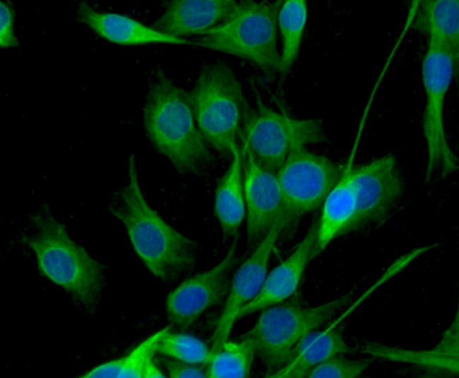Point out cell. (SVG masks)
I'll use <instances>...</instances> for the list:
<instances>
[{
    "label": "cell",
    "instance_id": "8",
    "mask_svg": "<svg viewBox=\"0 0 459 378\" xmlns=\"http://www.w3.org/2000/svg\"><path fill=\"white\" fill-rule=\"evenodd\" d=\"M318 119H298L279 112L257 99L244 111L241 139L256 162L277 174L297 148L327 141Z\"/></svg>",
    "mask_w": 459,
    "mask_h": 378
},
{
    "label": "cell",
    "instance_id": "16",
    "mask_svg": "<svg viewBox=\"0 0 459 378\" xmlns=\"http://www.w3.org/2000/svg\"><path fill=\"white\" fill-rule=\"evenodd\" d=\"M236 2L234 0L171 1L154 21L153 28L177 37L197 35L222 23Z\"/></svg>",
    "mask_w": 459,
    "mask_h": 378
},
{
    "label": "cell",
    "instance_id": "13",
    "mask_svg": "<svg viewBox=\"0 0 459 378\" xmlns=\"http://www.w3.org/2000/svg\"><path fill=\"white\" fill-rule=\"evenodd\" d=\"M241 141L246 246L253 249L282 218V196L276 174L259 165Z\"/></svg>",
    "mask_w": 459,
    "mask_h": 378
},
{
    "label": "cell",
    "instance_id": "20",
    "mask_svg": "<svg viewBox=\"0 0 459 378\" xmlns=\"http://www.w3.org/2000/svg\"><path fill=\"white\" fill-rule=\"evenodd\" d=\"M362 352L374 357L391 360L411 362L450 372H458V314H456L442 339L433 349L416 351L388 347L382 345H366Z\"/></svg>",
    "mask_w": 459,
    "mask_h": 378
},
{
    "label": "cell",
    "instance_id": "23",
    "mask_svg": "<svg viewBox=\"0 0 459 378\" xmlns=\"http://www.w3.org/2000/svg\"><path fill=\"white\" fill-rule=\"evenodd\" d=\"M256 355L253 343L241 337L239 341L228 340L213 355L208 364V377L243 378L249 377Z\"/></svg>",
    "mask_w": 459,
    "mask_h": 378
},
{
    "label": "cell",
    "instance_id": "1",
    "mask_svg": "<svg viewBox=\"0 0 459 378\" xmlns=\"http://www.w3.org/2000/svg\"><path fill=\"white\" fill-rule=\"evenodd\" d=\"M108 210L124 225L136 253L157 278L174 282L194 267L198 244L170 226L148 203L133 155L129 157L124 184L109 196Z\"/></svg>",
    "mask_w": 459,
    "mask_h": 378
},
{
    "label": "cell",
    "instance_id": "3",
    "mask_svg": "<svg viewBox=\"0 0 459 378\" xmlns=\"http://www.w3.org/2000/svg\"><path fill=\"white\" fill-rule=\"evenodd\" d=\"M23 242L33 252L41 273L78 302L93 307L103 287L102 265L69 236L43 203L29 218Z\"/></svg>",
    "mask_w": 459,
    "mask_h": 378
},
{
    "label": "cell",
    "instance_id": "18",
    "mask_svg": "<svg viewBox=\"0 0 459 378\" xmlns=\"http://www.w3.org/2000/svg\"><path fill=\"white\" fill-rule=\"evenodd\" d=\"M412 25L427 36L428 42L437 44L447 51L458 70V0L420 1Z\"/></svg>",
    "mask_w": 459,
    "mask_h": 378
},
{
    "label": "cell",
    "instance_id": "21",
    "mask_svg": "<svg viewBox=\"0 0 459 378\" xmlns=\"http://www.w3.org/2000/svg\"><path fill=\"white\" fill-rule=\"evenodd\" d=\"M170 326L165 327L143 341L128 354L102 363L83 377L159 378L165 374L153 362L157 345Z\"/></svg>",
    "mask_w": 459,
    "mask_h": 378
},
{
    "label": "cell",
    "instance_id": "14",
    "mask_svg": "<svg viewBox=\"0 0 459 378\" xmlns=\"http://www.w3.org/2000/svg\"><path fill=\"white\" fill-rule=\"evenodd\" d=\"M316 226L314 220L290 256L267 274L259 293L241 309L237 319L280 304L294 294L306 266L315 258Z\"/></svg>",
    "mask_w": 459,
    "mask_h": 378
},
{
    "label": "cell",
    "instance_id": "10",
    "mask_svg": "<svg viewBox=\"0 0 459 378\" xmlns=\"http://www.w3.org/2000/svg\"><path fill=\"white\" fill-rule=\"evenodd\" d=\"M344 165L301 147L276 174L282 196V232H294L301 220L323 204Z\"/></svg>",
    "mask_w": 459,
    "mask_h": 378
},
{
    "label": "cell",
    "instance_id": "27",
    "mask_svg": "<svg viewBox=\"0 0 459 378\" xmlns=\"http://www.w3.org/2000/svg\"><path fill=\"white\" fill-rule=\"evenodd\" d=\"M164 364L170 377H208V365L191 364L172 358L165 360Z\"/></svg>",
    "mask_w": 459,
    "mask_h": 378
},
{
    "label": "cell",
    "instance_id": "6",
    "mask_svg": "<svg viewBox=\"0 0 459 378\" xmlns=\"http://www.w3.org/2000/svg\"><path fill=\"white\" fill-rule=\"evenodd\" d=\"M189 98L197 127L208 147L232 157L239 147L238 140L249 104L234 72L222 62L205 66L189 92Z\"/></svg>",
    "mask_w": 459,
    "mask_h": 378
},
{
    "label": "cell",
    "instance_id": "17",
    "mask_svg": "<svg viewBox=\"0 0 459 378\" xmlns=\"http://www.w3.org/2000/svg\"><path fill=\"white\" fill-rule=\"evenodd\" d=\"M354 350L346 343L341 329L337 326L306 334L296 345L289 360L280 369L266 377L303 378L314 367L328 358Z\"/></svg>",
    "mask_w": 459,
    "mask_h": 378
},
{
    "label": "cell",
    "instance_id": "4",
    "mask_svg": "<svg viewBox=\"0 0 459 378\" xmlns=\"http://www.w3.org/2000/svg\"><path fill=\"white\" fill-rule=\"evenodd\" d=\"M283 1H237L220 24L197 35L192 45L246 60L269 76L279 72L278 16Z\"/></svg>",
    "mask_w": 459,
    "mask_h": 378
},
{
    "label": "cell",
    "instance_id": "19",
    "mask_svg": "<svg viewBox=\"0 0 459 378\" xmlns=\"http://www.w3.org/2000/svg\"><path fill=\"white\" fill-rule=\"evenodd\" d=\"M214 210L225 238L238 239L240 227L246 216L239 147L233 151L231 163L217 184Z\"/></svg>",
    "mask_w": 459,
    "mask_h": 378
},
{
    "label": "cell",
    "instance_id": "25",
    "mask_svg": "<svg viewBox=\"0 0 459 378\" xmlns=\"http://www.w3.org/2000/svg\"><path fill=\"white\" fill-rule=\"evenodd\" d=\"M371 363V359H350L337 355L314 367L306 377L354 378L360 375Z\"/></svg>",
    "mask_w": 459,
    "mask_h": 378
},
{
    "label": "cell",
    "instance_id": "26",
    "mask_svg": "<svg viewBox=\"0 0 459 378\" xmlns=\"http://www.w3.org/2000/svg\"><path fill=\"white\" fill-rule=\"evenodd\" d=\"M15 10L7 1L0 4V46L1 48L16 47L18 41L15 33Z\"/></svg>",
    "mask_w": 459,
    "mask_h": 378
},
{
    "label": "cell",
    "instance_id": "5",
    "mask_svg": "<svg viewBox=\"0 0 459 378\" xmlns=\"http://www.w3.org/2000/svg\"><path fill=\"white\" fill-rule=\"evenodd\" d=\"M333 188L330 204L352 232L387 219L402 197L404 184L395 158L385 155L358 165L351 158Z\"/></svg>",
    "mask_w": 459,
    "mask_h": 378
},
{
    "label": "cell",
    "instance_id": "15",
    "mask_svg": "<svg viewBox=\"0 0 459 378\" xmlns=\"http://www.w3.org/2000/svg\"><path fill=\"white\" fill-rule=\"evenodd\" d=\"M76 17L78 22L100 37L117 45L165 43L192 45L191 40L160 32L125 15L97 11L85 1L78 4Z\"/></svg>",
    "mask_w": 459,
    "mask_h": 378
},
{
    "label": "cell",
    "instance_id": "2",
    "mask_svg": "<svg viewBox=\"0 0 459 378\" xmlns=\"http://www.w3.org/2000/svg\"><path fill=\"white\" fill-rule=\"evenodd\" d=\"M146 136L154 148L179 172L203 174L213 162L198 130L189 92L160 70L153 73L143 113Z\"/></svg>",
    "mask_w": 459,
    "mask_h": 378
},
{
    "label": "cell",
    "instance_id": "24",
    "mask_svg": "<svg viewBox=\"0 0 459 378\" xmlns=\"http://www.w3.org/2000/svg\"><path fill=\"white\" fill-rule=\"evenodd\" d=\"M156 352L184 362L208 365L212 357L211 348L199 338L189 334L167 331L160 339Z\"/></svg>",
    "mask_w": 459,
    "mask_h": 378
},
{
    "label": "cell",
    "instance_id": "7",
    "mask_svg": "<svg viewBox=\"0 0 459 378\" xmlns=\"http://www.w3.org/2000/svg\"><path fill=\"white\" fill-rule=\"evenodd\" d=\"M353 292L321 305L306 307L298 303L275 305L263 309L254 326L242 337L249 339L268 372L282 367L297 343L348 305Z\"/></svg>",
    "mask_w": 459,
    "mask_h": 378
},
{
    "label": "cell",
    "instance_id": "11",
    "mask_svg": "<svg viewBox=\"0 0 459 378\" xmlns=\"http://www.w3.org/2000/svg\"><path fill=\"white\" fill-rule=\"evenodd\" d=\"M237 240L217 264L189 278L167 295L166 313L172 325L188 328L207 309L225 300L232 272L239 261Z\"/></svg>",
    "mask_w": 459,
    "mask_h": 378
},
{
    "label": "cell",
    "instance_id": "22",
    "mask_svg": "<svg viewBox=\"0 0 459 378\" xmlns=\"http://www.w3.org/2000/svg\"><path fill=\"white\" fill-rule=\"evenodd\" d=\"M308 10L304 0L283 1L278 16V29L280 35L279 73L287 76L299 53Z\"/></svg>",
    "mask_w": 459,
    "mask_h": 378
},
{
    "label": "cell",
    "instance_id": "9",
    "mask_svg": "<svg viewBox=\"0 0 459 378\" xmlns=\"http://www.w3.org/2000/svg\"><path fill=\"white\" fill-rule=\"evenodd\" d=\"M458 73L450 54L439 45L427 42L422 65L425 93L422 122L427 146V181L437 175L446 177L458 167L455 155L448 141L443 119L446 97Z\"/></svg>",
    "mask_w": 459,
    "mask_h": 378
},
{
    "label": "cell",
    "instance_id": "12",
    "mask_svg": "<svg viewBox=\"0 0 459 378\" xmlns=\"http://www.w3.org/2000/svg\"><path fill=\"white\" fill-rule=\"evenodd\" d=\"M282 232V221L280 218L232 276L225 305L212 336L210 348L213 355L228 340L239 312L259 293L267 276L270 256Z\"/></svg>",
    "mask_w": 459,
    "mask_h": 378
}]
</instances>
